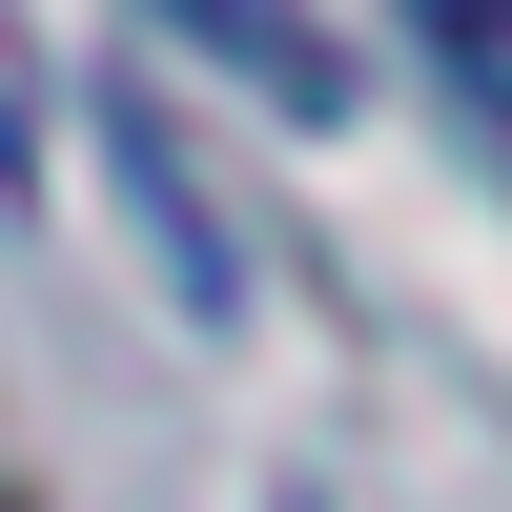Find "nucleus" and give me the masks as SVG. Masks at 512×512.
I'll return each instance as SVG.
<instances>
[{"label": "nucleus", "mask_w": 512, "mask_h": 512, "mask_svg": "<svg viewBox=\"0 0 512 512\" xmlns=\"http://www.w3.org/2000/svg\"><path fill=\"white\" fill-rule=\"evenodd\" d=\"M144 21H185L205 62H226L246 103H287V123H328V103H349V62H328V21H308V0H144Z\"/></svg>", "instance_id": "obj_1"}, {"label": "nucleus", "mask_w": 512, "mask_h": 512, "mask_svg": "<svg viewBox=\"0 0 512 512\" xmlns=\"http://www.w3.org/2000/svg\"><path fill=\"white\" fill-rule=\"evenodd\" d=\"M390 21H410V62L451 82V123L512 164V0H390Z\"/></svg>", "instance_id": "obj_2"}, {"label": "nucleus", "mask_w": 512, "mask_h": 512, "mask_svg": "<svg viewBox=\"0 0 512 512\" xmlns=\"http://www.w3.org/2000/svg\"><path fill=\"white\" fill-rule=\"evenodd\" d=\"M0 512H21V472H0Z\"/></svg>", "instance_id": "obj_3"}]
</instances>
